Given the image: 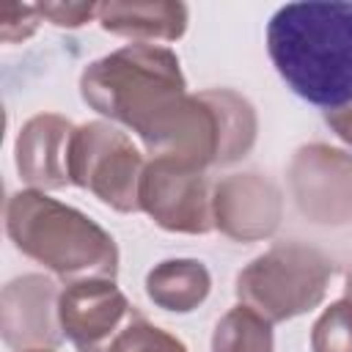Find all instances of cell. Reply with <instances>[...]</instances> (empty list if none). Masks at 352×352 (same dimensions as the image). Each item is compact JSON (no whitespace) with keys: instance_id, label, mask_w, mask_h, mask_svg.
<instances>
[{"instance_id":"18","label":"cell","mask_w":352,"mask_h":352,"mask_svg":"<svg viewBox=\"0 0 352 352\" xmlns=\"http://www.w3.org/2000/svg\"><path fill=\"white\" fill-rule=\"evenodd\" d=\"M38 14L58 28H80L99 14V3H41Z\"/></svg>"},{"instance_id":"21","label":"cell","mask_w":352,"mask_h":352,"mask_svg":"<svg viewBox=\"0 0 352 352\" xmlns=\"http://www.w3.org/2000/svg\"><path fill=\"white\" fill-rule=\"evenodd\" d=\"M30 352H52V349H30Z\"/></svg>"},{"instance_id":"12","label":"cell","mask_w":352,"mask_h":352,"mask_svg":"<svg viewBox=\"0 0 352 352\" xmlns=\"http://www.w3.org/2000/svg\"><path fill=\"white\" fill-rule=\"evenodd\" d=\"M102 30L132 38L135 44H151V41H176L187 30V6L170 3V0H154V3H99L96 14Z\"/></svg>"},{"instance_id":"6","label":"cell","mask_w":352,"mask_h":352,"mask_svg":"<svg viewBox=\"0 0 352 352\" xmlns=\"http://www.w3.org/2000/svg\"><path fill=\"white\" fill-rule=\"evenodd\" d=\"M289 192L297 212L324 228L352 223V154L330 143H305L289 160Z\"/></svg>"},{"instance_id":"8","label":"cell","mask_w":352,"mask_h":352,"mask_svg":"<svg viewBox=\"0 0 352 352\" xmlns=\"http://www.w3.org/2000/svg\"><path fill=\"white\" fill-rule=\"evenodd\" d=\"M58 316L77 352H107L113 338L135 316V308L110 278H85L60 289Z\"/></svg>"},{"instance_id":"3","label":"cell","mask_w":352,"mask_h":352,"mask_svg":"<svg viewBox=\"0 0 352 352\" xmlns=\"http://www.w3.org/2000/svg\"><path fill=\"white\" fill-rule=\"evenodd\" d=\"M80 94L91 110L140 138L157 116L187 94V80L173 50L126 44L82 69Z\"/></svg>"},{"instance_id":"5","label":"cell","mask_w":352,"mask_h":352,"mask_svg":"<svg viewBox=\"0 0 352 352\" xmlns=\"http://www.w3.org/2000/svg\"><path fill=\"white\" fill-rule=\"evenodd\" d=\"M143 154L126 132L107 121H88L74 129L69 148L72 184L94 192L116 212H138Z\"/></svg>"},{"instance_id":"9","label":"cell","mask_w":352,"mask_h":352,"mask_svg":"<svg viewBox=\"0 0 352 352\" xmlns=\"http://www.w3.org/2000/svg\"><path fill=\"white\" fill-rule=\"evenodd\" d=\"M60 289L47 275H19L0 294V333L8 349H55L66 336L58 316Z\"/></svg>"},{"instance_id":"7","label":"cell","mask_w":352,"mask_h":352,"mask_svg":"<svg viewBox=\"0 0 352 352\" xmlns=\"http://www.w3.org/2000/svg\"><path fill=\"white\" fill-rule=\"evenodd\" d=\"M212 184L204 170L187 168L168 157H151L140 176V212L160 228L173 234H209L214 231Z\"/></svg>"},{"instance_id":"15","label":"cell","mask_w":352,"mask_h":352,"mask_svg":"<svg viewBox=\"0 0 352 352\" xmlns=\"http://www.w3.org/2000/svg\"><path fill=\"white\" fill-rule=\"evenodd\" d=\"M314 352H352V300L330 302L311 327Z\"/></svg>"},{"instance_id":"14","label":"cell","mask_w":352,"mask_h":352,"mask_svg":"<svg viewBox=\"0 0 352 352\" xmlns=\"http://www.w3.org/2000/svg\"><path fill=\"white\" fill-rule=\"evenodd\" d=\"M212 352H275L272 324L239 302L214 324Z\"/></svg>"},{"instance_id":"2","label":"cell","mask_w":352,"mask_h":352,"mask_svg":"<svg viewBox=\"0 0 352 352\" xmlns=\"http://www.w3.org/2000/svg\"><path fill=\"white\" fill-rule=\"evenodd\" d=\"M6 234L14 248L74 283L118 272L116 239L80 209L50 198L41 190H19L6 204Z\"/></svg>"},{"instance_id":"1","label":"cell","mask_w":352,"mask_h":352,"mask_svg":"<svg viewBox=\"0 0 352 352\" xmlns=\"http://www.w3.org/2000/svg\"><path fill=\"white\" fill-rule=\"evenodd\" d=\"M267 52L280 80L308 104L327 113L352 102V3L280 6L267 25Z\"/></svg>"},{"instance_id":"17","label":"cell","mask_w":352,"mask_h":352,"mask_svg":"<svg viewBox=\"0 0 352 352\" xmlns=\"http://www.w3.org/2000/svg\"><path fill=\"white\" fill-rule=\"evenodd\" d=\"M38 6H19V3H6L0 8V38L6 44L25 41L36 33L38 28Z\"/></svg>"},{"instance_id":"11","label":"cell","mask_w":352,"mask_h":352,"mask_svg":"<svg viewBox=\"0 0 352 352\" xmlns=\"http://www.w3.org/2000/svg\"><path fill=\"white\" fill-rule=\"evenodd\" d=\"M74 124L58 113H38L28 118L16 135V170L30 190H60L69 179V148Z\"/></svg>"},{"instance_id":"4","label":"cell","mask_w":352,"mask_h":352,"mask_svg":"<svg viewBox=\"0 0 352 352\" xmlns=\"http://www.w3.org/2000/svg\"><path fill=\"white\" fill-rule=\"evenodd\" d=\"M330 275L333 261L322 250L283 242L245 264L234 289L242 305L275 324L314 311L327 294Z\"/></svg>"},{"instance_id":"20","label":"cell","mask_w":352,"mask_h":352,"mask_svg":"<svg viewBox=\"0 0 352 352\" xmlns=\"http://www.w3.org/2000/svg\"><path fill=\"white\" fill-rule=\"evenodd\" d=\"M344 297H346V300H352V267H349L346 280H344Z\"/></svg>"},{"instance_id":"16","label":"cell","mask_w":352,"mask_h":352,"mask_svg":"<svg viewBox=\"0 0 352 352\" xmlns=\"http://www.w3.org/2000/svg\"><path fill=\"white\" fill-rule=\"evenodd\" d=\"M107 352H187V346L176 336H170L168 330L151 324L146 316H140L135 311V316L113 338Z\"/></svg>"},{"instance_id":"13","label":"cell","mask_w":352,"mask_h":352,"mask_svg":"<svg viewBox=\"0 0 352 352\" xmlns=\"http://www.w3.org/2000/svg\"><path fill=\"white\" fill-rule=\"evenodd\" d=\"M212 289V275L198 258H168L160 261L146 275V294L148 300L173 314L195 311Z\"/></svg>"},{"instance_id":"19","label":"cell","mask_w":352,"mask_h":352,"mask_svg":"<svg viewBox=\"0 0 352 352\" xmlns=\"http://www.w3.org/2000/svg\"><path fill=\"white\" fill-rule=\"evenodd\" d=\"M324 121H327V126H330L346 146H352V102L344 104V107H338V110H327V113H324Z\"/></svg>"},{"instance_id":"10","label":"cell","mask_w":352,"mask_h":352,"mask_svg":"<svg viewBox=\"0 0 352 352\" xmlns=\"http://www.w3.org/2000/svg\"><path fill=\"white\" fill-rule=\"evenodd\" d=\"M214 228L234 242L270 239L283 220L280 190L261 173H231L212 190Z\"/></svg>"}]
</instances>
